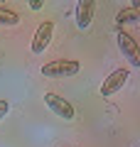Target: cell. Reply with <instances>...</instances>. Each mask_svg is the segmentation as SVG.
<instances>
[{"label":"cell","mask_w":140,"mask_h":147,"mask_svg":"<svg viewBox=\"0 0 140 147\" xmlns=\"http://www.w3.org/2000/svg\"><path fill=\"white\" fill-rule=\"evenodd\" d=\"M93 10H96V3L93 0H81L76 5V25L79 30H86L93 20Z\"/></svg>","instance_id":"6"},{"label":"cell","mask_w":140,"mask_h":147,"mask_svg":"<svg viewBox=\"0 0 140 147\" xmlns=\"http://www.w3.org/2000/svg\"><path fill=\"white\" fill-rule=\"evenodd\" d=\"M116 39H118L120 52H123L125 59L130 61V66H140V47H138V42H135L130 34H125V32H118Z\"/></svg>","instance_id":"4"},{"label":"cell","mask_w":140,"mask_h":147,"mask_svg":"<svg viewBox=\"0 0 140 147\" xmlns=\"http://www.w3.org/2000/svg\"><path fill=\"white\" fill-rule=\"evenodd\" d=\"M42 7H44L42 0H32V3H30V10H42Z\"/></svg>","instance_id":"10"},{"label":"cell","mask_w":140,"mask_h":147,"mask_svg":"<svg viewBox=\"0 0 140 147\" xmlns=\"http://www.w3.org/2000/svg\"><path fill=\"white\" fill-rule=\"evenodd\" d=\"M128 76H130L128 69H116L113 74H108V79L101 84V96H113V93H118V91L125 86Z\"/></svg>","instance_id":"5"},{"label":"cell","mask_w":140,"mask_h":147,"mask_svg":"<svg viewBox=\"0 0 140 147\" xmlns=\"http://www.w3.org/2000/svg\"><path fill=\"white\" fill-rule=\"evenodd\" d=\"M7 110H10V103H7V100H0V120L7 115Z\"/></svg>","instance_id":"9"},{"label":"cell","mask_w":140,"mask_h":147,"mask_svg":"<svg viewBox=\"0 0 140 147\" xmlns=\"http://www.w3.org/2000/svg\"><path fill=\"white\" fill-rule=\"evenodd\" d=\"M44 103L49 105L52 113H57V115L64 118V120H74V115H76L74 105L69 103V100H64L62 96H57V93H44Z\"/></svg>","instance_id":"3"},{"label":"cell","mask_w":140,"mask_h":147,"mask_svg":"<svg viewBox=\"0 0 140 147\" xmlns=\"http://www.w3.org/2000/svg\"><path fill=\"white\" fill-rule=\"evenodd\" d=\"M52 34H54V22L52 20H44L35 32V39H32V54H44V49L49 47L52 42Z\"/></svg>","instance_id":"2"},{"label":"cell","mask_w":140,"mask_h":147,"mask_svg":"<svg viewBox=\"0 0 140 147\" xmlns=\"http://www.w3.org/2000/svg\"><path fill=\"white\" fill-rule=\"evenodd\" d=\"M17 22H20V15H17L15 10H10V7H0V25L15 27Z\"/></svg>","instance_id":"8"},{"label":"cell","mask_w":140,"mask_h":147,"mask_svg":"<svg viewBox=\"0 0 140 147\" xmlns=\"http://www.w3.org/2000/svg\"><path fill=\"white\" fill-rule=\"evenodd\" d=\"M42 74L47 79H62V76H74L79 74V61L76 59H54V61L44 64Z\"/></svg>","instance_id":"1"},{"label":"cell","mask_w":140,"mask_h":147,"mask_svg":"<svg viewBox=\"0 0 140 147\" xmlns=\"http://www.w3.org/2000/svg\"><path fill=\"white\" fill-rule=\"evenodd\" d=\"M116 22L118 25H130V22H140V3L135 5H128L116 15Z\"/></svg>","instance_id":"7"}]
</instances>
